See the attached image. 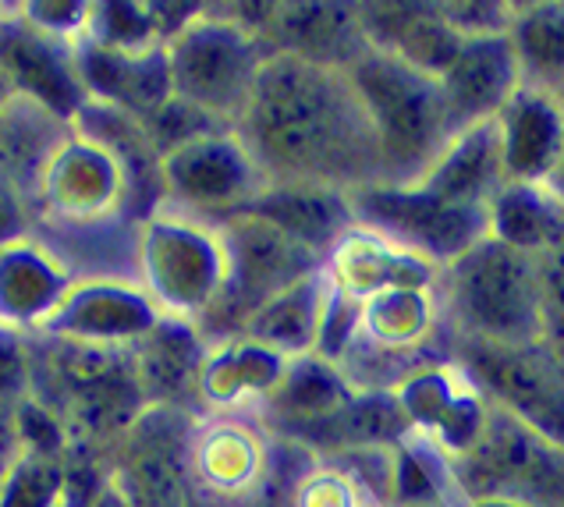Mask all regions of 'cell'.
<instances>
[{"label": "cell", "mask_w": 564, "mask_h": 507, "mask_svg": "<svg viewBox=\"0 0 564 507\" xmlns=\"http://www.w3.org/2000/svg\"><path fill=\"white\" fill-rule=\"evenodd\" d=\"M75 281L36 231L0 241V334L29 337Z\"/></svg>", "instance_id": "cell-8"}, {"label": "cell", "mask_w": 564, "mask_h": 507, "mask_svg": "<svg viewBox=\"0 0 564 507\" xmlns=\"http://www.w3.org/2000/svg\"><path fill=\"white\" fill-rule=\"evenodd\" d=\"M292 358L246 331L203 337L196 401L199 412H260Z\"/></svg>", "instance_id": "cell-7"}, {"label": "cell", "mask_w": 564, "mask_h": 507, "mask_svg": "<svg viewBox=\"0 0 564 507\" xmlns=\"http://www.w3.org/2000/svg\"><path fill=\"white\" fill-rule=\"evenodd\" d=\"M160 203L188 209L196 217L228 220L249 209L270 185L238 128H206L156 160Z\"/></svg>", "instance_id": "cell-5"}, {"label": "cell", "mask_w": 564, "mask_h": 507, "mask_svg": "<svg viewBox=\"0 0 564 507\" xmlns=\"http://www.w3.org/2000/svg\"><path fill=\"white\" fill-rule=\"evenodd\" d=\"M281 440L252 412H196L182 468L192 507H263L278 479Z\"/></svg>", "instance_id": "cell-4"}, {"label": "cell", "mask_w": 564, "mask_h": 507, "mask_svg": "<svg viewBox=\"0 0 564 507\" xmlns=\"http://www.w3.org/2000/svg\"><path fill=\"white\" fill-rule=\"evenodd\" d=\"M135 281L167 323L192 326L203 337L231 288L220 220L156 203L135 220Z\"/></svg>", "instance_id": "cell-2"}, {"label": "cell", "mask_w": 564, "mask_h": 507, "mask_svg": "<svg viewBox=\"0 0 564 507\" xmlns=\"http://www.w3.org/2000/svg\"><path fill=\"white\" fill-rule=\"evenodd\" d=\"M86 507H132V500L124 497V489L115 483V476H107L104 479V486L96 489V494L89 497V504Z\"/></svg>", "instance_id": "cell-10"}, {"label": "cell", "mask_w": 564, "mask_h": 507, "mask_svg": "<svg viewBox=\"0 0 564 507\" xmlns=\"http://www.w3.org/2000/svg\"><path fill=\"white\" fill-rule=\"evenodd\" d=\"M235 128L270 182L348 199L383 182L373 121L345 64L267 51Z\"/></svg>", "instance_id": "cell-1"}, {"label": "cell", "mask_w": 564, "mask_h": 507, "mask_svg": "<svg viewBox=\"0 0 564 507\" xmlns=\"http://www.w3.org/2000/svg\"><path fill=\"white\" fill-rule=\"evenodd\" d=\"M164 323V313L135 277H75L29 337L78 348L132 352Z\"/></svg>", "instance_id": "cell-6"}, {"label": "cell", "mask_w": 564, "mask_h": 507, "mask_svg": "<svg viewBox=\"0 0 564 507\" xmlns=\"http://www.w3.org/2000/svg\"><path fill=\"white\" fill-rule=\"evenodd\" d=\"M362 479L337 462H310L292 483L288 507H369Z\"/></svg>", "instance_id": "cell-9"}, {"label": "cell", "mask_w": 564, "mask_h": 507, "mask_svg": "<svg viewBox=\"0 0 564 507\" xmlns=\"http://www.w3.org/2000/svg\"><path fill=\"white\" fill-rule=\"evenodd\" d=\"M267 51L270 46L249 19H231L224 11H192L164 40L171 100L235 128Z\"/></svg>", "instance_id": "cell-3"}]
</instances>
